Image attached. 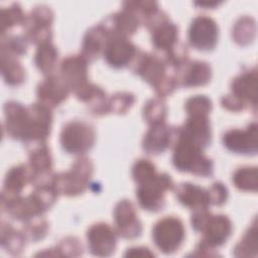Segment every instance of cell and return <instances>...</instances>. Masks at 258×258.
Segmentation results:
<instances>
[{
	"mask_svg": "<svg viewBox=\"0 0 258 258\" xmlns=\"http://www.w3.org/2000/svg\"><path fill=\"white\" fill-rule=\"evenodd\" d=\"M167 108L161 98L149 99L143 107V118L151 126L165 123Z\"/></svg>",
	"mask_w": 258,
	"mask_h": 258,
	"instance_id": "obj_37",
	"label": "cell"
},
{
	"mask_svg": "<svg viewBox=\"0 0 258 258\" xmlns=\"http://www.w3.org/2000/svg\"><path fill=\"white\" fill-rule=\"evenodd\" d=\"M75 96L88 106L89 111L94 116L100 117L109 114V98H107L105 91L101 87L89 82L77 91Z\"/></svg>",
	"mask_w": 258,
	"mask_h": 258,
	"instance_id": "obj_23",
	"label": "cell"
},
{
	"mask_svg": "<svg viewBox=\"0 0 258 258\" xmlns=\"http://www.w3.org/2000/svg\"><path fill=\"white\" fill-rule=\"evenodd\" d=\"M258 126L256 122L245 129H230L223 135V144L231 152L255 155L258 150Z\"/></svg>",
	"mask_w": 258,
	"mask_h": 258,
	"instance_id": "obj_11",
	"label": "cell"
},
{
	"mask_svg": "<svg viewBox=\"0 0 258 258\" xmlns=\"http://www.w3.org/2000/svg\"><path fill=\"white\" fill-rule=\"evenodd\" d=\"M138 50L129 38L111 36L107 40L103 56L110 67L121 69L132 63Z\"/></svg>",
	"mask_w": 258,
	"mask_h": 258,
	"instance_id": "obj_15",
	"label": "cell"
},
{
	"mask_svg": "<svg viewBox=\"0 0 258 258\" xmlns=\"http://www.w3.org/2000/svg\"><path fill=\"white\" fill-rule=\"evenodd\" d=\"M27 183H32V171L28 164H18L11 167L4 178L1 196H20Z\"/></svg>",
	"mask_w": 258,
	"mask_h": 258,
	"instance_id": "obj_27",
	"label": "cell"
},
{
	"mask_svg": "<svg viewBox=\"0 0 258 258\" xmlns=\"http://www.w3.org/2000/svg\"><path fill=\"white\" fill-rule=\"evenodd\" d=\"M52 21L53 12L49 7L45 5L34 7L26 16L23 25L28 41L37 46L50 42L52 39Z\"/></svg>",
	"mask_w": 258,
	"mask_h": 258,
	"instance_id": "obj_9",
	"label": "cell"
},
{
	"mask_svg": "<svg viewBox=\"0 0 258 258\" xmlns=\"http://www.w3.org/2000/svg\"><path fill=\"white\" fill-rule=\"evenodd\" d=\"M176 137L205 149L212 142V129L209 117L187 116L184 123L177 127Z\"/></svg>",
	"mask_w": 258,
	"mask_h": 258,
	"instance_id": "obj_14",
	"label": "cell"
},
{
	"mask_svg": "<svg viewBox=\"0 0 258 258\" xmlns=\"http://www.w3.org/2000/svg\"><path fill=\"white\" fill-rule=\"evenodd\" d=\"M176 127L168 126L165 123L151 125L143 137L142 148L147 154H160L170 145H173L176 138Z\"/></svg>",
	"mask_w": 258,
	"mask_h": 258,
	"instance_id": "obj_19",
	"label": "cell"
},
{
	"mask_svg": "<svg viewBox=\"0 0 258 258\" xmlns=\"http://www.w3.org/2000/svg\"><path fill=\"white\" fill-rule=\"evenodd\" d=\"M232 231V222L227 216L212 214L200 232L203 234V238L192 254L195 256H215L213 251L227 242Z\"/></svg>",
	"mask_w": 258,
	"mask_h": 258,
	"instance_id": "obj_5",
	"label": "cell"
},
{
	"mask_svg": "<svg viewBox=\"0 0 258 258\" xmlns=\"http://www.w3.org/2000/svg\"><path fill=\"white\" fill-rule=\"evenodd\" d=\"M236 257H256L258 254V236L256 220L251 227L247 229L241 240L233 249Z\"/></svg>",
	"mask_w": 258,
	"mask_h": 258,
	"instance_id": "obj_32",
	"label": "cell"
},
{
	"mask_svg": "<svg viewBox=\"0 0 258 258\" xmlns=\"http://www.w3.org/2000/svg\"><path fill=\"white\" fill-rule=\"evenodd\" d=\"M151 42L158 54L163 55L172 49L178 40V27L168 18L164 19L150 30Z\"/></svg>",
	"mask_w": 258,
	"mask_h": 258,
	"instance_id": "obj_25",
	"label": "cell"
},
{
	"mask_svg": "<svg viewBox=\"0 0 258 258\" xmlns=\"http://www.w3.org/2000/svg\"><path fill=\"white\" fill-rule=\"evenodd\" d=\"M220 2H217V1H204V2H195V5H199L200 7H206L205 9L207 8H214L215 6L219 5Z\"/></svg>",
	"mask_w": 258,
	"mask_h": 258,
	"instance_id": "obj_44",
	"label": "cell"
},
{
	"mask_svg": "<svg viewBox=\"0 0 258 258\" xmlns=\"http://www.w3.org/2000/svg\"><path fill=\"white\" fill-rule=\"evenodd\" d=\"M26 16L18 3H13L0 10V31L1 34L8 33L10 29L18 25H24Z\"/></svg>",
	"mask_w": 258,
	"mask_h": 258,
	"instance_id": "obj_36",
	"label": "cell"
},
{
	"mask_svg": "<svg viewBox=\"0 0 258 258\" xmlns=\"http://www.w3.org/2000/svg\"><path fill=\"white\" fill-rule=\"evenodd\" d=\"M234 185L243 191H257L258 170L256 166H241L237 168L232 176Z\"/></svg>",
	"mask_w": 258,
	"mask_h": 258,
	"instance_id": "obj_33",
	"label": "cell"
},
{
	"mask_svg": "<svg viewBox=\"0 0 258 258\" xmlns=\"http://www.w3.org/2000/svg\"><path fill=\"white\" fill-rule=\"evenodd\" d=\"M175 197L184 207L197 211L209 209L210 200L208 189L190 182H181L175 186Z\"/></svg>",
	"mask_w": 258,
	"mask_h": 258,
	"instance_id": "obj_24",
	"label": "cell"
},
{
	"mask_svg": "<svg viewBox=\"0 0 258 258\" xmlns=\"http://www.w3.org/2000/svg\"><path fill=\"white\" fill-rule=\"evenodd\" d=\"M59 76L75 94L89 83L88 61L81 54L69 55L60 62Z\"/></svg>",
	"mask_w": 258,
	"mask_h": 258,
	"instance_id": "obj_17",
	"label": "cell"
},
{
	"mask_svg": "<svg viewBox=\"0 0 258 258\" xmlns=\"http://www.w3.org/2000/svg\"><path fill=\"white\" fill-rule=\"evenodd\" d=\"M57 56V49L51 42L43 43L37 46L34 55V63L39 72L49 76L52 75L55 70Z\"/></svg>",
	"mask_w": 258,
	"mask_h": 258,
	"instance_id": "obj_29",
	"label": "cell"
},
{
	"mask_svg": "<svg viewBox=\"0 0 258 258\" xmlns=\"http://www.w3.org/2000/svg\"><path fill=\"white\" fill-rule=\"evenodd\" d=\"M0 236L1 246L9 254L17 256L24 251L27 239L22 231L16 230L9 223L2 221Z\"/></svg>",
	"mask_w": 258,
	"mask_h": 258,
	"instance_id": "obj_28",
	"label": "cell"
},
{
	"mask_svg": "<svg viewBox=\"0 0 258 258\" xmlns=\"http://www.w3.org/2000/svg\"><path fill=\"white\" fill-rule=\"evenodd\" d=\"M256 35V22L252 17L242 16L234 24L232 37L239 45L251 43Z\"/></svg>",
	"mask_w": 258,
	"mask_h": 258,
	"instance_id": "obj_35",
	"label": "cell"
},
{
	"mask_svg": "<svg viewBox=\"0 0 258 258\" xmlns=\"http://www.w3.org/2000/svg\"><path fill=\"white\" fill-rule=\"evenodd\" d=\"M59 140L64 151L82 155L94 146L96 132L91 124L85 121L73 120L62 127Z\"/></svg>",
	"mask_w": 258,
	"mask_h": 258,
	"instance_id": "obj_7",
	"label": "cell"
},
{
	"mask_svg": "<svg viewBox=\"0 0 258 258\" xmlns=\"http://www.w3.org/2000/svg\"><path fill=\"white\" fill-rule=\"evenodd\" d=\"M28 39L25 34H2L0 44V54L19 57L26 53Z\"/></svg>",
	"mask_w": 258,
	"mask_h": 258,
	"instance_id": "obj_34",
	"label": "cell"
},
{
	"mask_svg": "<svg viewBox=\"0 0 258 258\" xmlns=\"http://www.w3.org/2000/svg\"><path fill=\"white\" fill-rule=\"evenodd\" d=\"M108 38L109 36L101 23L91 27L84 36L80 54L88 62L96 60L101 54H103Z\"/></svg>",
	"mask_w": 258,
	"mask_h": 258,
	"instance_id": "obj_26",
	"label": "cell"
},
{
	"mask_svg": "<svg viewBox=\"0 0 258 258\" xmlns=\"http://www.w3.org/2000/svg\"><path fill=\"white\" fill-rule=\"evenodd\" d=\"M135 96L127 92H117L109 98V113L125 114L133 106Z\"/></svg>",
	"mask_w": 258,
	"mask_h": 258,
	"instance_id": "obj_40",
	"label": "cell"
},
{
	"mask_svg": "<svg viewBox=\"0 0 258 258\" xmlns=\"http://www.w3.org/2000/svg\"><path fill=\"white\" fill-rule=\"evenodd\" d=\"M48 228V222L42 216H37L23 222L22 232L27 241L38 242L46 236Z\"/></svg>",
	"mask_w": 258,
	"mask_h": 258,
	"instance_id": "obj_38",
	"label": "cell"
},
{
	"mask_svg": "<svg viewBox=\"0 0 258 258\" xmlns=\"http://www.w3.org/2000/svg\"><path fill=\"white\" fill-rule=\"evenodd\" d=\"M184 237V225L179 218L174 216L163 217L152 228L153 242L164 254L176 252L182 245Z\"/></svg>",
	"mask_w": 258,
	"mask_h": 258,
	"instance_id": "obj_8",
	"label": "cell"
},
{
	"mask_svg": "<svg viewBox=\"0 0 258 258\" xmlns=\"http://www.w3.org/2000/svg\"><path fill=\"white\" fill-rule=\"evenodd\" d=\"M156 173L155 165L148 159L140 158L135 161L132 167V177L137 184L149 180Z\"/></svg>",
	"mask_w": 258,
	"mask_h": 258,
	"instance_id": "obj_41",
	"label": "cell"
},
{
	"mask_svg": "<svg viewBox=\"0 0 258 258\" xmlns=\"http://www.w3.org/2000/svg\"><path fill=\"white\" fill-rule=\"evenodd\" d=\"M94 171V165L90 158L81 156L64 172L55 173L52 176V184L58 195L76 197L82 195L89 186Z\"/></svg>",
	"mask_w": 258,
	"mask_h": 258,
	"instance_id": "obj_4",
	"label": "cell"
},
{
	"mask_svg": "<svg viewBox=\"0 0 258 258\" xmlns=\"http://www.w3.org/2000/svg\"><path fill=\"white\" fill-rule=\"evenodd\" d=\"M87 242L88 248L94 256L108 257L116 250L117 233L106 223H96L87 231Z\"/></svg>",
	"mask_w": 258,
	"mask_h": 258,
	"instance_id": "obj_13",
	"label": "cell"
},
{
	"mask_svg": "<svg viewBox=\"0 0 258 258\" xmlns=\"http://www.w3.org/2000/svg\"><path fill=\"white\" fill-rule=\"evenodd\" d=\"M130 67L136 75L154 89L159 98L172 94L178 87L175 70L158 53L138 50Z\"/></svg>",
	"mask_w": 258,
	"mask_h": 258,
	"instance_id": "obj_2",
	"label": "cell"
},
{
	"mask_svg": "<svg viewBox=\"0 0 258 258\" xmlns=\"http://www.w3.org/2000/svg\"><path fill=\"white\" fill-rule=\"evenodd\" d=\"M257 70L250 69L241 73L231 83V94L239 100L245 107H253L254 111L257 106Z\"/></svg>",
	"mask_w": 258,
	"mask_h": 258,
	"instance_id": "obj_20",
	"label": "cell"
},
{
	"mask_svg": "<svg viewBox=\"0 0 258 258\" xmlns=\"http://www.w3.org/2000/svg\"><path fill=\"white\" fill-rule=\"evenodd\" d=\"M178 86L195 88L207 85L212 78L210 64L202 60H186L177 71Z\"/></svg>",
	"mask_w": 258,
	"mask_h": 258,
	"instance_id": "obj_22",
	"label": "cell"
},
{
	"mask_svg": "<svg viewBox=\"0 0 258 258\" xmlns=\"http://www.w3.org/2000/svg\"><path fill=\"white\" fill-rule=\"evenodd\" d=\"M136 199L140 207L149 212H158L165 207L166 191L174 187L173 180L167 173H156L149 180L137 184Z\"/></svg>",
	"mask_w": 258,
	"mask_h": 258,
	"instance_id": "obj_6",
	"label": "cell"
},
{
	"mask_svg": "<svg viewBox=\"0 0 258 258\" xmlns=\"http://www.w3.org/2000/svg\"><path fill=\"white\" fill-rule=\"evenodd\" d=\"M140 21L132 12L122 9L107 16L101 25L106 30L109 37L118 36L128 38L138 29Z\"/></svg>",
	"mask_w": 258,
	"mask_h": 258,
	"instance_id": "obj_21",
	"label": "cell"
},
{
	"mask_svg": "<svg viewBox=\"0 0 258 258\" xmlns=\"http://www.w3.org/2000/svg\"><path fill=\"white\" fill-rule=\"evenodd\" d=\"M199 146L175 138L173 143L172 163L174 167L182 172H190L197 176L209 177L214 173V163Z\"/></svg>",
	"mask_w": 258,
	"mask_h": 258,
	"instance_id": "obj_3",
	"label": "cell"
},
{
	"mask_svg": "<svg viewBox=\"0 0 258 258\" xmlns=\"http://www.w3.org/2000/svg\"><path fill=\"white\" fill-rule=\"evenodd\" d=\"M1 55V73L5 83L9 86H19L25 80V71L17 57Z\"/></svg>",
	"mask_w": 258,
	"mask_h": 258,
	"instance_id": "obj_30",
	"label": "cell"
},
{
	"mask_svg": "<svg viewBox=\"0 0 258 258\" xmlns=\"http://www.w3.org/2000/svg\"><path fill=\"white\" fill-rule=\"evenodd\" d=\"M3 123L7 135L15 140L22 141L25 146L40 142L46 135V126L43 119L29 105L9 101L5 103Z\"/></svg>",
	"mask_w": 258,
	"mask_h": 258,
	"instance_id": "obj_1",
	"label": "cell"
},
{
	"mask_svg": "<svg viewBox=\"0 0 258 258\" xmlns=\"http://www.w3.org/2000/svg\"><path fill=\"white\" fill-rule=\"evenodd\" d=\"M187 37L194 48L201 51H211L218 43L219 27L210 16L199 15L191 21Z\"/></svg>",
	"mask_w": 258,
	"mask_h": 258,
	"instance_id": "obj_10",
	"label": "cell"
},
{
	"mask_svg": "<svg viewBox=\"0 0 258 258\" xmlns=\"http://www.w3.org/2000/svg\"><path fill=\"white\" fill-rule=\"evenodd\" d=\"M84 247L82 242L77 237H66L59 241V243L43 252H39L36 256H57V257H79L83 255Z\"/></svg>",
	"mask_w": 258,
	"mask_h": 258,
	"instance_id": "obj_31",
	"label": "cell"
},
{
	"mask_svg": "<svg viewBox=\"0 0 258 258\" xmlns=\"http://www.w3.org/2000/svg\"><path fill=\"white\" fill-rule=\"evenodd\" d=\"M126 257H154V253L147 247H132L124 254Z\"/></svg>",
	"mask_w": 258,
	"mask_h": 258,
	"instance_id": "obj_43",
	"label": "cell"
},
{
	"mask_svg": "<svg viewBox=\"0 0 258 258\" xmlns=\"http://www.w3.org/2000/svg\"><path fill=\"white\" fill-rule=\"evenodd\" d=\"M27 150L29 152L27 164L32 171V184L50 182L53 176L51 173L52 157L46 143L28 147Z\"/></svg>",
	"mask_w": 258,
	"mask_h": 258,
	"instance_id": "obj_16",
	"label": "cell"
},
{
	"mask_svg": "<svg viewBox=\"0 0 258 258\" xmlns=\"http://www.w3.org/2000/svg\"><path fill=\"white\" fill-rule=\"evenodd\" d=\"M208 194H209L210 205L221 207V206H223L227 202V199H228V188L221 181L214 182L208 188Z\"/></svg>",
	"mask_w": 258,
	"mask_h": 258,
	"instance_id": "obj_42",
	"label": "cell"
},
{
	"mask_svg": "<svg viewBox=\"0 0 258 258\" xmlns=\"http://www.w3.org/2000/svg\"><path fill=\"white\" fill-rule=\"evenodd\" d=\"M115 231L124 239L138 238L142 233V224L138 219L135 206L129 200L117 203L113 212Z\"/></svg>",
	"mask_w": 258,
	"mask_h": 258,
	"instance_id": "obj_12",
	"label": "cell"
},
{
	"mask_svg": "<svg viewBox=\"0 0 258 258\" xmlns=\"http://www.w3.org/2000/svg\"><path fill=\"white\" fill-rule=\"evenodd\" d=\"M212 101L204 95H196L185 102V112L187 116H208L212 111Z\"/></svg>",
	"mask_w": 258,
	"mask_h": 258,
	"instance_id": "obj_39",
	"label": "cell"
},
{
	"mask_svg": "<svg viewBox=\"0 0 258 258\" xmlns=\"http://www.w3.org/2000/svg\"><path fill=\"white\" fill-rule=\"evenodd\" d=\"M71 93L68 85L59 75L46 76L36 88L38 102L51 108H54L67 100Z\"/></svg>",
	"mask_w": 258,
	"mask_h": 258,
	"instance_id": "obj_18",
	"label": "cell"
}]
</instances>
